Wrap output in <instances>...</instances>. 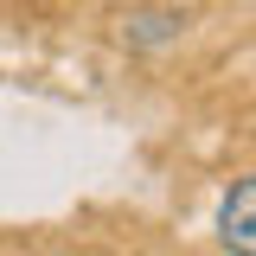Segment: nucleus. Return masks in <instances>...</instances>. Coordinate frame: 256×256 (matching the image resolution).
Here are the masks:
<instances>
[{"mask_svg": "<svg viewBox=\"0 0 256 256\" xmlns=\"http://www.w3.org/2000/svg\"><path fill=\"white\" fill-rule=\"evenodd\" d=\"M180 26H186V20H180L173 6H134V13H122V38H128V45H141V52L180 38Z\"/></svg>", "mask_w": 256, "mask_h": 256, "instance_id": "nucleus-2", "label": "nucleus"}, {"mask_svg": "<svg viewBox=\"0 0 256 256\" xmlns=\"http://www.w3.org/2000/svg\"><path fill=\"white\" fill-rule=\"evenodd\" d=\"M218 237H224V250H230V256H256V173L224 192V205H218Z\"/></svg>", "mask_w": 256, "mask_h": 256, "instance_id": "nucleus-1", "label": "nucleus"}]
</instances>
